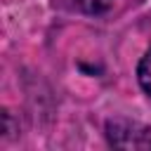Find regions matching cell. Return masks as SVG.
<instances>
[{
  "label": "cell",
  "mask_w": 151,
  "mask_h": 151,
  "mask_svg": "<svg viewBox=\"0 0 151 151\" xmlns=\"http://www.w3.org/2000/svg\"><path fill=\"white\" fill-rule=\"evenodd\" d=\"M106 139L116 149H151V127L130 118L106 120Z\"/></svg>",
  "instance_id": "6da1fadb"
},
{
  "label": "cell",
  "mask_w": 151,
  "mask_h": 151,
  "mask_svg": "<svg viewBox=\"0 0 151 151\" xmlns=\"http://www.w3.org/2000/svg\"><path fill=\"white\" fill-rule=\"evenodd\" d=\"M113 2H116V0H76V7H78L80 12H85V14L97 17V14L109 12V9L113 7Z\"/></svg>",
  "instance_id": "7a4b0ae2"
},
{
  "label": "cell",
  "mask_w": 151,
  "mask_h": 151,
  "mask_svg": "<svg viewBox=\"0 0 151 151\" xmlns=\"http://www.w3.org/2000/svg\"><path fill=\"white\" fill-rule=\"evenodd\" d=\"M137 80H139L142 90H144L146 94H151V50L142 57V61H139V66H137Z\"/></svg>",
  "instance_id": "3957f363"
}]
</instances>
